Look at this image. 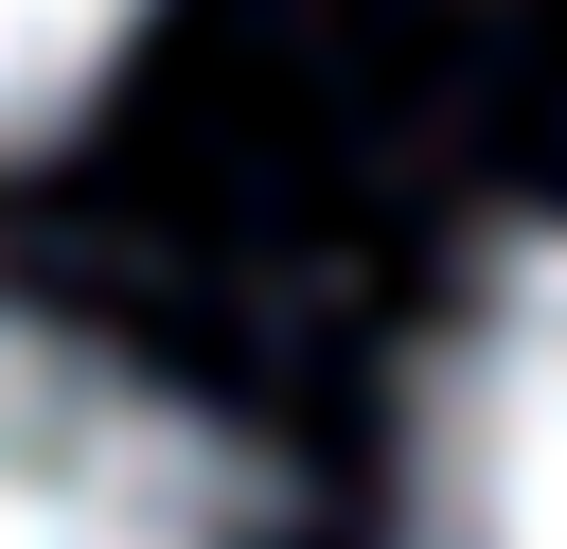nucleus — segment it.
Returning a JSON list of instances; mask_svg holds the SVG:
<instances>
[{"instance_id":"obj_1","label":"nucleus","mask_w":567,"mask_h":549,"mask_svg":"<svg viewBox=\"0 0 567 549\" xmlns=\"http://www.w3.org/2000/svg\"><path fill=\"white\" fill-rule=\"evenodd\" d=\"M0 549H248V460L124 354L0 319Z\"/></svg>"},{"instance_id":"obj_2","label":"nucleus","mask_w":567,"mask_h":549,"mask_svg":"<svg viewBox=\"0 0 567 549\" xmlns=\"http://www.w3.org/2000/svg\"><path fill=\"white\" fill-rule=\"evenodd\" d=\"M408 549H567V230H514L408 390Z\"/></svg>"},{"instance_id":"obj_3","label":"nucleus","mask_w":567,"mask_h":549,"mask_svg":"<svg viewBox=\"0 0 567 549\" xmlns=\"http://www.w3.org/2000/svg\"><path fill=\"white\" fill-rule=\"evenodd\" d=\"M124 35H142V0H0V159L53 142V124L106 89Z\"/></svg>"}]
</instances>
